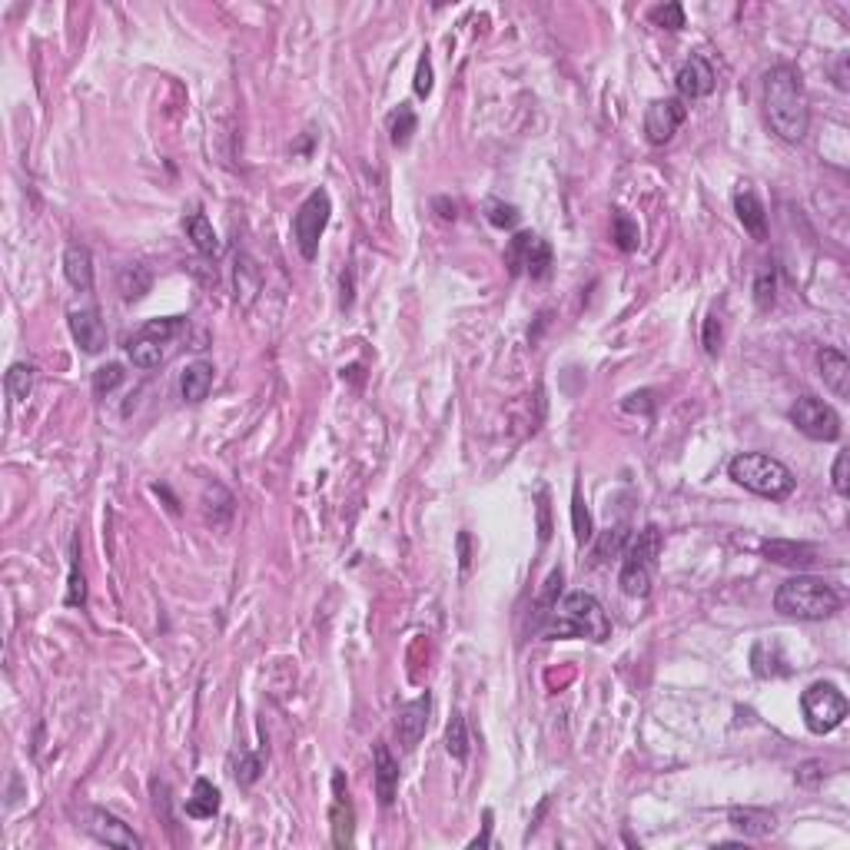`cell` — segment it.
Segmentation results:
<instances>
[{
	"instance_id": "cell-10",
	"label": "cell",
	"mask_w": 850,
	"mask_h": 850,
	"mask_svg": "<svg viewBox=\"0 0 850 850\" xmlns=\"http://www.w3.org/2000/svg\"><path fill=\"white\" fill-rule=\"evenodd\" d=\"M329 820H332V844L336 847H352L356 840V808L349 798V784L342 771H332V808H329Z\"/></svg>"
},
{
	"instance_id": "cell-40",
	"label": "cell",
	"mask_w": 850,
	"mask_h": 850,
	"mask_svg": "<svg viewBox=\"0 0 850 850\" xmlns=\"http://www.w3.org/2000/svg\"><path fill=\"white\" fill-rule=\"evenodd\" d=\"M259 774H263V754H239V764H236V771H233L236 784L249 788Z\"/></svg>"
},
{
	"instance_id": "cell-45",
	"label": "cell",
	"mask_w": 850,
	"mask_h": 850,
	"mask_svg": "<svg viewBox=\"0 0 850 850\" xmlns=\"http://www.w3.org/2000/svg\"><path fill=\"white\" fill-rule=\"evenodd\" d=\"M701 342H705L707 356H717V352H721V319H717L715 313L705 319V336H701Z\"/></svg>"
},
{
	"instance_id": "cell-39",
	"label": "cell",
	"mask_w": 850,
	"mask_h": 850,
	"mask_svg": "<svg viewBox=\"0 0 850 850\" xmlns=\"http://www.w3.org/2000/svg\"><path fill=\"white\" fill-rule=\"evenodd\" d=\"M485 216H489V223L499 226V229H512V226L518 223V210H515L512 203H502V200H489V203H485Z\"/></svg>"
},
{
	"instance_id": "cell-41",
	"label": "cell",
	"mask_w": 850,
	"mask_h": 850,
	"mask_svg": "<svg viewBox=\"0 0 850 850\" xmlns=\"http://www.w3.org/2000/svg\"><path fill=\"white\" fill-rule=\"evenodd\" d=\"M651 21L658 27H665V31H681L685 27V11H681V4H665V7L651 11Z\"/></svg>"
},
{
	"instance_id": "cell-18",
	"label": "cell",
	"mask_w": 850,
	"mask_h": 850,
	"mask_svg": "<svg viewBox=\"0 0 850 850\" xmlns=\"http://www.w3.org/2000/svg\"><path fill=\"white\" fill-rule=\"evenodd\" d=\"M63 276L80 293H90L93 289V257L83 243H70V247L63 249Z\"/></svg>"
},
{
	"instance_id": "cell-5",
	"label": "cell",
	"mask_w": 850,
	"mask_h": 850,
	"mask_svg": "<svg viewBox=\"0 0 850 850\" xmlns=\"http://www.w3.org/2000/svg\"><path fill=\"white\" fill-rule=\"evenodd\" d=\"M800 711H804V724H808L814 734H830L834 727L844 724L850 705L837 685L814 681V685L800 695Z\"/></svg>"
},
{
	"instance_id": "cell-16",
	"label": "cell",
	"mask_w": 850,
	"mask_h": 850,
	"mask_svg": "<svg viewBox=\"0 0 850 850\" xmlns=\"http://www.w3.org/2000/svg\"><path fill=\"white\" fill-rule=\"evenodd\" d=\"M817 366H820V379L834 396L847 399L850 396V359L837 349H820L817 352Z\"/></svg>"
},
{
	"instance_id": "cell-37",
	"label": "cell",
	"mask_w": 850,
	"mask_h": 850,
	"mask_svg": "<svg viewBox=\"0 0 850 850\" xmlns=\"http://www.w3.org/2000/svg\"><path fill=\"white\" fill-rule=\"evenodd\" d=\"M774 293H778V279H774V269L764 266L758 269V276H754V303H758V309H771L774 306Z\"/></svg>"
},
{
	"instance_id": "cell-20",
	"label": "cell",
	"mask_w": 850,
	"mask_h": 850,
	"mask_svg": "<svg viewBox=\"0 0 850 850\" xmlns=\"http://www.w3.org/2000/svg\"><path fill=\"white\" fill-rule=\"evenodd\" d=\"M734 213H738L741 226H744L758 243L768 239V213H764L761 200L751 193V190H738V193H734Z\"/></svg>"
},
{
	"instance_id": "cell-46",
	"label": "cell",
	"mask_w": 850,
	"mask_h": 850,
	"mask_svg": "<svg viewBox=\"0 0 850 850\" xmlns=\"http://www.w3.org/2000/svg\"><path fill=\"white\" fill-rule=\"evenodd\" d=\"M820 778H824V764H820V761H808V764H800L798 774H794V780H798V784H804V788H814Z\"/></svg>"
},
{
	"instance_id": "cell-14",
	"label": "cell",
	"mask_w": 850,
	"mask_h": 850,
	"mask_svg": "<svg viewBox=\"0 0 850 850\" xmlns=\"http://www.w3.org/2000/svg\"><path fill=\"white\" fill-rule=\"evenodd\" d=\"M715 67L705 61V57H691V61L681 63V70L675 77L677 87V100H697V97H707L715 90Z\"/></svg>"
},
{
	"instance_id": "cell-36",
	"label": "cell",
	"mask_w": 850,
	"mask_h": 850,
	"mask_svg": "<svg viewBox=\"0 0 850 850\" xmlns=\"http://www.w3.org/2000/svg\"><path fill=\"white\" fill-rule=\"evenodd\" d=\"M628 538H631V532H628L625 525H618V528H608V532L598 538V545H594V555L598 558H615V555H621L625 552V545H628Z\"/></svg>"
},
{
	"instance_id": "cell-17",
	"label": "cell",
	"mask_w": 850,
	"mask_h": 850,
	"mask_svg": "<svg viewBox=\"0 0 850 850\" xmlns=\"http://www.w3.org/2000/svg\"><path fill=\"white\" fill-rule=\"evenodd\" d=\"M372 778H376V798H379V804H386L389 808L392 800H396V790H399V761L392 758V751L386 748V744H376V751H372Z\"/></svg>"
},
{
	"instance_id": "cell-2",
	"label": "cell",
	"mask_w": 850,
	"mask_h": 850,
	"mask_svg": "<svg viewBox=\"0 0 850 850\" xmlns=\"http://www.w3.org/2000/svg\"><path fill=\"white\" fill-rule=\"evenodd\" d=\"M542 631L548 638H588V641H604L612 635V621L604 615L602 602L588 592L565 594L562 602L545 618Z\"/></svg>"
},
{
	"instance_id": "cell-32",
	"label": "cell",
	"mask_w": 850,
	"mask_h": 850,
	"mask_svg": "<svg viewBox=\"0 0 850 850\" xmlns=\"http://www.w3.org/2000/svg\"><path fill=\"white\" fill-rule=\"evenodd\" d=\"M558 592H562V568H555L552 574H548V582H545L542 594H538V615H535V628L545 625V618L552 615V608L558 604Z\"/></svg>"
},
{
	"instance_id": "cell-43",
	"label": "cell",
	"mask_w": 850,
	"mask_h": 850,
	"mask_svg": "<svg viewBox=\"0 0 850 850\" xmlns=\"http://www.w3.org/2000/svg\"><path fill=\"white\" fill-rule=\"evenodd\" d=\"M412 90H416V97H419V100H425V97L432 93V61H429V51H422L419 67H416V80H412Z\"/></svg>"
},
{
	"instance_id": "cell-15",
	"label": "cell",
	"mask_w": 850,
	"mask_h": 850,
	"mask_svg": "<svg viewBox=\"0 0 850 850\" xmlns=\"http://www.w3.org/2000/svg\"><path fill=\"white\" fill-rule=\"evenodd\" d=\"M661 548H665V535H661V528L658 525H648V528H641L638 535H631L625 545V562L621 565H638V568H648V572H655V562L658 555H661Z\"/></svg>"
},
{
	"instance_id": "cell-35",
	"label": "cell",
	"mask_w": 850,
	"mask_h": 850,
	"mask_svg": "<svg viewBox=\"0 0 850 850\" xmlns=\"http://www.w3.org/2000/svg\"><path fill=\"white\" fill-rule=\"evenodd\" d=\"M120 382H124V366H120V362H107V366H100V369L93 372V396L103 399V396L117 389Z\"/></svg>"
},
{
	"instance_id": "cell-33",
	"label": "cell",
	"mask_w": 850,
	"mask_h": 850,
	"mask_svg": "<svg viewBox=\"0 0 850 850\" xmlns=\"http://www.w3.org/2000/svg\"><path fill=\"white\" fill-rule=\"evenodd\" d=\"M183 326H186V319H183V316L150 319V322H144V326H140V336H150V339H156V342H163V346H166L170 339L183 332Z\"/></svg>"
},
{
	"instance_id": "cell-44",
	"label": "cell",
	"mask_w": 850,
	"mask_h": 850,
	"mask_svg": "<svg viewBox=\"0 0 850 850\" xmlns=\"http://www.w3.org/2000/svg\"><path fill=\"white\" fill-rule=\"evenodd\" d=\"M834 489H837V495H850V455L847 452H837V459H834Z\"/></svg>"
},
{
	"instance_id": "cell-19",
	"label": "cell",
	"mask_w": 850,
	"mask_h": 850,
	"mask_svg": "<svg viewBox=\"0 0 850 850\" xmlns=\"http://www.w3.org/2000/svg\"><path fill=\"white\" fill-rule=\"evenodd\" d=\"M764 555L771 562L788 565V568H808L817 562V548L808 542H788V538H771L764 542Z\"/></svg>"
},
{
	"instance_id": "cell-26",
	"label": "cell",
	"mask_w": 850,
	"mask_h": 850,
	"mask_svg": "<svg viewBox=\"0 0 850 850\" xmlns=\"http://www.w3.org/2000/svg\"><path fill=\"white\" fill-rule=\"evenodd\" d=\"M33 382H37V366H33V362H14L11 369H7V376H4L7 396H11L14 402L31 399Z\"/></svg>"
},
{
	"instance_id": "cell-11",
	"label": "cell",
	"mask_w": 850,
	"mask_h": 850,
	"mask_svg": "<svg viewBox=\"0 0 850 850\" xmlns=\"http://www.w3.org/2000/svg\"><path fill=\"white\" fill-rule=\"evenodd\" d=\"M70 336L87 356H100L107 349V322L100 319L97 306L70 309Z\"/></svg>"
},
{
	"instance_id": "cell-24",
	"label": "cell",
	"mask_w": 850,
	"mask_h": 850,
	"mask_svg": "<svg viewBox=\"0 0 850 850\" xmlns=\"http://www.w3.org/2000/svg\"><path fill=\"white\" fill-rule=\"evenodd\" d=\"M186 814L196 820H210L220 814V790L210 784L206 778H200L193 784V798L186 800Z\"/></svg>"
},
{
	"instance_id": "cell-3",
	"label": "cell",
	"mask_w": 850,
	"mask_h": 850,
	"mask_svg": "<svg viewBox=\"0 0 850 850\" xmlns=\"http://www.w3.org/2000/svg\"><path fill=\"white\" fill-rule=\"evenodd\" d=\"M840 592L830 582L817 578V574H798L788 578L774 592V612L784 618H798V621H824L840 608Z\"/></svg>"
},
{
	"instance_id": "cell-22",
	"label": "cell",
	"mask_w": 850,
	"mask_h": 850,
	"mask_svg": "<svg viewBox=\"0 0 850 850\" xmlns=\"http://www.w3.org/2000/svg\"><path fill=\"white\" fill-rule=\"evenodd\" d=\"M213 379H216V369L213 362H190L183 369V376H180V392H183L186 402H203L206 396H210V389H213Z\"/></svg>"
},
{
	"instance_id": "cell-49",
	"label": "cell",
	"mask_w": 850,
	"mask_h": 850,
	"mask_svg": "<svg viewBox=\"0 0 850 850\" xmlns=\"http://www.w3.org/2000/svg\"><path fill=\"white\" fill-rule=\"evenodd\" d=\"M459 562H462V572H469V562H472V555H469V532H459Z\"/></svg>"
},
{
	"instance_id": "cell-30",
	"label": "cell",
	"mask_w": 850,
	"mask_h": 850,
	"mask_svg": "<svg viewBox=\"0 0 850 850\" xmlns=\"http://www.w3.org/2000/svg\"><path fill=\"white\" fill-rule=\"evenodd\" d=\"M651 574L655 572L638 568V565H621V574H618L621 592L631 594V598H648V594H651Z\"/></svg>"
},
{
	"instance_id": "cell-47",
	"label": "cell",
	"mask_w": 850,
	"mask_h": 850,
	"mask_svg": "<svg viewBox=\"0 0 850 850\" xmlns=\"http://www.w3.org/2000/svg\"><path fill=\"white\" fill-rule=\"evenodd\" d=\"M651 409H655V392L641 389V392H631L625 399V412H651Z\"/></svg>"
},
{
	"instance_id": "cell-13",
	"label": "cell",
	"mask_w": 850,
	"mask_h": 850,
	"mask_svg": "<svg viewBox=\"0 0 850 850\" xmlns=\"http://www.w3.org/2000/svg\"><path fill=\"white\" fill-rule=\"evenodd\" d=\"M429 711H432L429 691H425L422 697H416V701H409V705L399 707V715H396V738H399V744L406 751H412L422 741L425 727H429Z\"/></svg>"
},
{
	"instance_id": "cell-25",
	"label": "cell",
	"mask_w": 850,
	"mask_h": 850,
	"mask_svg": "<svg viewBox=\"0 0 850 850\" xmlns=\"http://www.w3.org/2000/svg\"><path fill=\"white\" fill-rule=\"evenodd\" d=\"M126 356H130V362H134L136 369H156V366L163 362L166 352H163V342L136 332V336L126 342Z\"/></svg>"
},
{
	"instance_id": "cell-7",
	"label": "cell",
	"mask_w": 850,
	"mask_h": 850,
	"mask_svg": "<svg viewBox=\"0 0 850 850\" xmlns=\"http://www.w3.org/2000/svg\"><path fill=\"white\" fill-rule=\"evenodd\" d=\"M505 266L512 269V276H532L545 279L552 273V247L538 233H515L509 249H505Z\"/></svg>"
},
{
	"instance_id": "cell-28",
	"label": "cell",
	"mask_w": 850,
	"mask_h": 850,
	"mask_svg": "<svg viewBox=\"0 0 850 850\" xmlns=\"http://www.w3.org/2000/svg\"><path fill=\"white\" fill-rule=\"evenodd\" d=\"M416 126H419V120H416V110H412L409 103H399V110L389 113V140L392 146H409L412 134H416Z\"/></svg>"
},
{
	"instance_id": "cell-48",
	"label": "cell",
	"mask_w": 850,
	"mask_h": 850,
	"mask_svg": "<svg viewBox=\"0 0 850 850\" xmlns=\"http://www.w3.org/2000/svg\"><path fill=\"white\" fill-rule=\"evenodd\" d=\"M492 844V810H485V824H481V834L472 840L469 847H489Z\"/></svg>"
},
{
	"instance_id": "cell-34",
	"label": "cell",
	"mask_w": 850,
	"mask_h": 850,
	"mask_svg": "<svg viewBox=\"0 0 850 850\" xmlns=\"http://www.w3.org/2000/svg\"><path fill=\"white\" fill-rule=\"evenodd\" d=\"M612 239L621 253H631L638 249V223L628 213H615L612 216Z\"/></svg>"
},
{
	"instance_id": "cell-27",
	"label": "cell",
	"mask_w": 850,
	"mask_h": 850,
	"mask_svg": "<svg viewBox=\"0 0 850 850\" xmlns=\"http://www.w3.org/2000/svg\"><path fill=\"white\" fill-rule=\"evenodd\" d=\"M117 286H120V293H124L126 303H134V299L146 296L150 293V286H154V276L146 273L144 266H124L120 269V276H117Z\"/></svg>"
},
{
	"instance_id": "cell-12",
	"label": "cell",
	"mask_w": 850,
	"mask_h": 850,
	"mask_svg": "<svg viewBox=\"0 0 850 850\" xmlns=\"http://www.w3.org/2000/svg\"><path fill=\"white\" fill-rule=\"evenodd\" d=\"M87 830H90V834L100 840V844H107V847H124V850H140V847H144V840L136 837L134 830L126 827L120 817H113L110 810L93 808L90 814H87Z\"/></svg>"
},
{
	"instance_id": "cell-1",
	"label": "cell",
	"mask_w": 850,
	"mask_h": 850,
	"mask_svg": "<svg viewBox=\"0 0 850 850\" xmlns=\"http://www.w3.org/2000/svg\"><path fill=\"white\" fill-rule=\"evenodd\" d=\"M764 113H768L771 130L788 140V144H800L808 136L810 126V103L800 70L778 63L764 73Z\"/></svg>"
},
{
	"instance_id": "cell-29",
	"label": "cell",
	"mask_w": 850,
	"mask_h": 850,
	"mask_svg": "<svg viewBox=\"0 0 850 850\" xmlns=\"http://www.w3.org/2000/svg\"><path fill=\"white\" fill-rule=\"evenodd\" d=\"M445 751L455 761L469 758V727H465V715L462 711H452L449 724H445Z\"/></svg>"
},
{
	"instance_id": "cell-42",
	"label": "cell",
	"mask_w": 850,
	"mask_h": 850,
	"mask_svg": "<svg viewBox=\"0 0 850 850\" xmlns=\"http://www.w3.org/2000/svg\"><path fill=\"white\" fill-rule=\"evenodd\" d=\"M87 602V584H83V572L77 568V542H73V562H70V588H67V604L80 608Z\"/></svg>"
},
{
	"instance_id": "cell-6",
	"label": "cell",
	"mask_w": 850,
	"mask_h": 850,
	"mask_svg": "<svg viewBox=\"0 0 850 850\" xmlns=\"http://www.w3.org/2000/svg\"><path fill=\"white\" fill-rule=\"evenodd\" d=\"M329 213H332L329 193L326 190H313V193L299 203L296 216H293V239H296L303 259H309V263L319 257V239L326 233Z\"/></svg>"
},
{
	"instance_id": "cell-38",
	"label": "cell",
	"mask_w": 850,
	"mask_h": 850,
	"mask_svg": "<svg viewBox=\"0 0 850 850\" xmlns=\"http://www.w3.org/2000/svg\"><path fill=\"white\" fill-rule=\"evenodd\" d=\"M535 512H538V542H548L552 538V495L545 485H538L535 492Z\"/></svg>"
},
{
	"instance_id": "cell-8",
	"label": "cell",
	"mask_w": 850,
	"mask_h": 850,
	"mask_svg": "<svg viewBox=\"0 0 850 850\" xmlns=\"http://www.w3.org/2000/svg\"><path fill=\"white\" fill-rule=\"evenodd\" d=\"M790 422L814 442L840 439V416L834 412V406H827V402L817 399V396H800V399L790 406Z\"/></svg>"
},
{
	"instance_id": "cell-21",
	"label": "cell",
	"mask_w": 850,
	"mask_h": 850,
	"mask_svg": "<svg viewBox=\"0 0 850 850\" xmlns=\"http://www.w3.org/2000/svg\"><path fill=\"white\" fill-rule=\"evenodd\" d=\"M727 820L744 834V837H771L778 827V817L764 808H731Z\"/></svg>"
},
{
	"instance_id": "cell-23",
	"label": "cell",
	"mask_w": 850,
	"mask_h": 850,
	"mask_svg": "<svg viewBox=\"0 0 850 850\" xmlns=\"http://www.w3.org/2000/svg\"><path fill=\"white\" fill-rule=\"evenodd\" d=\"M183 229H186V236H190V243H193V247L200 249L203 257H216V253H220V239H216V229H213V223L206 220L203 210H193V213H186Z\"/></svg>"
},
{
	"instance_id": "cell-9",
	"label": "cell",
	"mask_w": 850,
	"mask_h": 850,
	"mask_svg": "<svg viewBox=\"0 0 850 850\" xmlns=\"http://www.w3.org/2000/svg\"><path fill=\"white\" fill-rule=\"evenodd\" d=\"M687 120V107L685 100L677 97H665V100H655L645 110V136L648 144L665 146L671 136L681 130V124Z\"/></svg>"
},
{
	"instance_id": "cell-31",
	"label": "cell",
	"mask_w": 850,
	"mask_h": 850,
	"mask_svg": "<svg viewBox=\"0 0 850 850\" xmlns=\"http://www.w3.org/2000/svg\"><path fill=\"white\" fill-rule=\"evenodd\" d=\"M572 528H574V542L578 545L592 542V535H594L592 512L584 509V499H582V489H578V485H574V492H572Z\"/></svg>"
},
{
	"instance_id": "cell-4",
	"label": "cell",
	"mask_w": 850,
	"mask_h": 850,
	"mask_svg": "<svg viewBox=\"0 0 850 850\" xmlns=\"http://www.w3.org/2000/svg\"><path fill=\"white\" fill-rule=\"evenodd\" d=\"M727 475L738 481L741 489H748V492L761 495V499H771V502L788 499L794 492V485H798L794 472L780 459L764 455V452H741V455H734L731 465H727Z\"/></svg>"
}]
</instances>
